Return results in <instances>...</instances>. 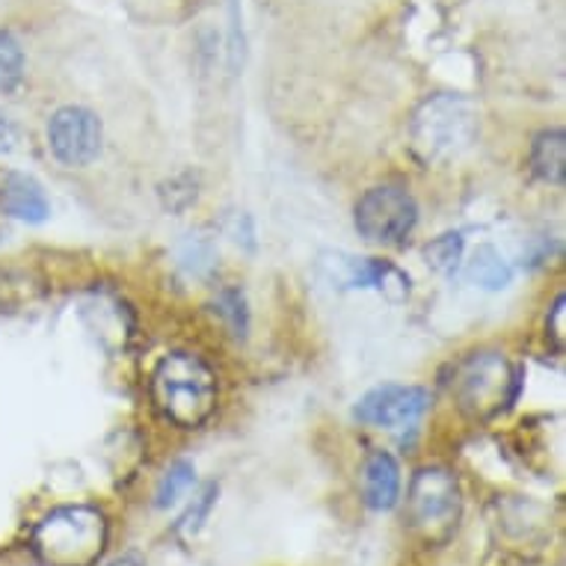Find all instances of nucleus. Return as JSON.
Segmentation results:
<instances>
[{
  "instance_id": "nucleus-13",
  "label": "nucleus",
  "mask_w": 566,
  "mask_h": 566,
  "mask_svg": "<svg viewBox=\"0 0 566 566\" xmlns=\"http://www.w3.org/2000/svg\"><path fill=\"white\" fill-rule=\"evenodd\" d=\"M469 276H472V282L483 285V289L499 291L504 285H511L513 270L492 247H481L472 255V261H469Z\"/></svg>"
},
{
  "instance_id": "nucleus-7",
  "label": "nucleus",
  "mask_w": 566,
  "mask_h": 566,
  "mask_svg": "<svg viewBox=\"0 0 566 566\" xmlns=\"http://www.w3.org/2000/svg\"><path fill=\"white\" fill-rule=\"evenodd\" d=\"M48 149L63 167H86L102 151V122L84 107H63L48 122Z\"/></svg>"
},
{
  "instance_id": "nucleus-9",
  "label": "nucleus",
  "mask_w": 566,
  "mask_h": 566,
  "mask_svg": "<svg viewBox=\"0 0 566 566\" xmlns=\"http://www.w3.org/2000/svg\"><path fill=\"white\" fill-rule=\"evenodd\" d=\"M326 268H333V279L344 289H380L389 300H403L409 294V279L386 261L335 255L326 261Z\"/></svg>"
},
{
  "instance_id": "nucleus-20",
  "label": "nucleus",
  "mask_w": 566,
  "mask_h": 566,
  "mask_svg": "<svg viewBox=\"0 0 566 566\" xmlns=\"http://www.w3.org/2000/svg\"><path fill=\"white\" fill-rule=\"evenodd\" d=\"M111 566H143L137 557H119V560H113Z\"/></svg>"
},
{
  "instance_id": "nucleus-4",
  "label": "nucleus",
  "mask_w": 566,
  "mask_h": 566,
  "mask_svg": "<svg viewBox=\"0 0 566 566\" xmlns=\"http://www.w3.org/2000/svg\"><path fill=\"white\" fill-rule=\"evenodd\" d=\"M409 525L428 546H442L454 537L463 516V492L454 472L430 465L412 478L407 495Z\"/></svg>"
},
{
  "instance_id": "nucleus-5",
  "label": "nucleus",
  "mask_w": 566,
  "mask_h": 566,
  "mask_svg": "<svg viewBox=\"0 0 566 566\" xmlns=\"http://www.w3.org/2000/svg\"><path fill=\"white\" fill-rule=\"evenodd\" d=\"M511 365L499 353H474L454 374V395L463 412L472 418H490L502 412L513 398Z\"/></svg>"
},
{
  "instance_id": "nucleus-8",
  "label": "nucleus",
  "mask_w": 566,
  "mask_h": 566,
  "mask_svg": "<svg viewBox=\"0 0 566 566\" xmlns=\"http://www.w3.org/2000/svg\"><path fill=\"white\" fill-rule=\"evenodd\" d=\"M430 409V395L418 386H380L356 403V418L368 428H416Z\"/></svg>"
},
{
  "instance_id": "nucleus-1",
  "label": "nucleus",
  "mask_w": 566,
  "mask_h": 566,
  "mask_svg": "<svg viewBox=\"0 0 566 566\" xmlns=\"http://www.w3.org/2000/svg\"><path fill=\"white\" fill-rule=\"evenodd\" d=\"M217 377L193 353H167L151 374V400L181 430L202 428L217 409Z\"/></svg>"
},
{
  "instance_id": "nucleus-17",
  "label": "nucleus",
  "mask_w": 566,
  "mask_h": 566,
  "mask_svg": "<svg viewBox=\"0 0 566 566\" xmlns=\"http://www.w3.org/2000/svg\"><path fill=\"white\" fill-rule=\"evenodd\" d=\"M220 306H223L226 315L232 317L234 333L243 335V329H247V312H243V297H241V294H238V291H226L223 300H220Z\"/></svg>"
},
{
  "instance_id": "nucleus-3",
  "label": "nucleus",
  "mask_w": 566,
  "mask_h": 566,
  "mask_svg": "<svg viewBox=\"0 0 566 566\" xmlns=\"http://www.w3.org/2000/svg\"><path fill=\"white\" fill-rule=\"evenodd\" d=\"M409 139L428 164L457 160L478 139V107L463 95H433L412 116Z\"/></svg>"
},
{
  "instance_id": "nucleus-15",
  "label": "nucleus",
  "mask_w": 566,
  "mask_h": 566,
  "mask_svg": "<svg viewBox=\"0 0 566 566\" xmlns=\"http://www.w3.org/2000/svg\"><path fill=\"white\" fill-rule=\"evenodd\" d=\"M193 465L187 463V460H178L167 469V474L160 478L158 492H155V504L158 507H169V504H176L181 495H185L190 486H193Z\"/></svg>"
},
{
  "instance_id": "nucleus-14",
  "label": "nucleus",
  "mask_w": 566,
  "mask_h": 566,
  "mask_svg": "<svg viewBox=\"0 0 566 566\" xmlns=\"http://www.w3.org/2000/svg\"><path fill=\"white\" fill-rule=\"evenodd\" d=\"M24 81V51L19 39L0 30V95L15 93Z\"/></svg>"
},
{
  "instance_id": "nucleus-11",
  "label": "nucleus",
  "mask_w": 566,
  "mask_h": 566,
  "mask_svg": "<svg viewBox=\"0 0 566 566\" xmlns=\"http://www.w3.org/2000/svg\"><path fill=\"white\" fill-rule=\"evenodd\" d=\"M363 499L371 511H391L400 499V469L389 451H374L363 465Z\"/></svg>"
},
{
  "instance_id": "nucleus-19",
  "label": "nucleus",
  "mask_w": 566,
  "mask_h": 566,
  "mask_svg": "<svg viewBox=\"0 0 566 566\" xmlns=\"http://www.w3.org/2000/svg\"><path fill=\"white\" fill-rule=\"evenodd\" d=\"M12 139H15V130H12V122L0 113V155L12 149Z\"/></svg>"
},
{
  "instance_id": "nucleus-6",
  "label": "nucleus",
  "mask_w": 566,
  "mask_h": 566,
  "mask_svg": "<svg viewBox=\"0 0 566 566\" xmlns=\"http://www.w3.org/2000/svg\"><path fill=\"white\" fill-rule=\"evenodd\" d=\"M418 223L416 199L398 185L371 187L356 205V229L371 243H403Z\"/></svg>"
},
{
  "instance_id": "nucleus-10",
  "label": "nucleus",
  "mask_w": 566,
  "mask_h": 566,
  "mask_svg": "<svg viewBox=\"0 0 566 566\" xmlns=\"http://www.w3.org/2000/svg\"><path fill=\"white\" fill-rule=\"evenodd\" d=\"M0 208H3V214L28 220V223H42L51 214V205H48L42 185L24 172H3L0 176Z\"/></svg>"
},
{
  "instance_id": "nucleus-12",
  "label": "nucleus",
  "mask_w": 566,
  "mask_h": 566,
  "mask_svg": "<svg viewBox=\"0 0 566 566\" xmlns=\"http://www.w3.org/2000/svg\"><path fill=\"white\" fill-rule=\"evenodd\" d=\"M531 169L548 185H564L566 137L564 130H543L531 149Z\"/></svg>"
},
{
  "instance_id": "nucleus-16",
  "label": "nucleus",
  "mask_w": 566,
  "mask_h": 566,
  "mask_svg": "<svg viewBox=\"0 0 566 566\" xmlns=\"http://www.w3.org/2000/svg\"><path fill=\"white\" fill-rule=\"evenodd\" d=\"M428 264L439 273H451L463 259V234H442L428 247Z\"/></svg>"
},
{
  "instance_id": "nucleus-18",
  "label": "nucleus",
  "mask_w": 566,
  "mask_h": 566,
  "mask_svg": "<svg viewBox=\"0 0 566 566\" xmlns=\"http://www.w3.org/2000/svg\"><path fill=\"white\" fill-rule=\"evenodd\" d=\"M552 321H555V338H557V347H564V297H557L555 308H552Z\"/></svg>"
},
{
  "instance_id": "nucleus-2",
  "label": "nucleus",
  "mask_w": 566,
  "mask_h": 566,
  "mask_svg": "<svg viewBox=\"0 0 566 566\" xmlns=\"http://www.w3.org/2000/svg\"><path fill=\"white\" fill-rule=\"evenodd\" d=\"M111 537V525L98 507H56L30 534V548L45 566H95Z\"/></svg>"
}]
</instances>
